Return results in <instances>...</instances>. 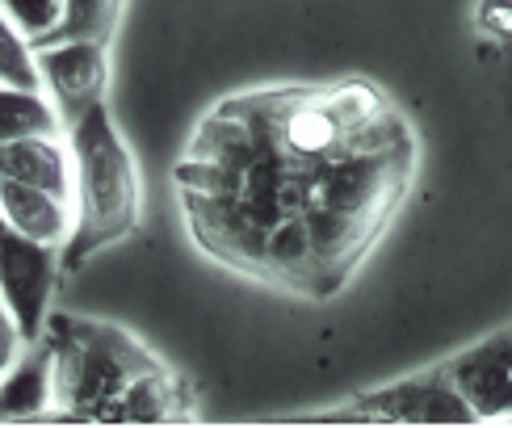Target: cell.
Here are the masks:
<instances>
[{
    "label": "cell",
    "mask_w": 512,
    "mask_h": 428,
    "mask_svg": "<svg viewBox=\"0 0 512 428\" xmlns=\"http://www.w3.org/2000/svg\"><path fill=\"white\" fill-rule=\"evenodd\" d=\"M412 168V135L315 164L277 156L261 139L244 168L181 156L177 189L202 252L256 282L328 298L374 248Z\"/></svg>",
    "instance_id": "cell-1"
},
{
    "label": "cell",
    "mask_w": 512,
    "mask_h": 428,
    "mask_svg": "<svg viewBox=\"0 0 512 428\" xmlns=\"http://www.w3.org/2000/svg\"><path fill=\"white\" fill-rule=\"evenodd\" d=\"M68 147L76 164V223L63 244V269L84 265L93 252L126 240L139 227V168L126 147L110 105H89L68 122Z\"/></svg>",
    "instance_id": "cell-2"
},
{
    "label": "cell",
    "mask_w": 512,
    "mask_h": 428,
    "mask_svg": "<svg viewBox=\"0 0 512 428\" xmlns=\"http://www.w3.org/2000/svg\"><path fill=\"white\" fill-rule=\"evenodd\" d=\"M51 353H55V408L68 420H101L118 424L122 399L135 382L160 370L164 361L105 319L84 315H47Z\"/></svg>",
    "instance_id": "cell-3"
},
{
    "label": "cell",
    "mask_w": 512,
    "mask_h": 428,
    "mask_svg": "<svg viewBox=\"0 0 512 428\" xmlns=\"http://www.w3.org/2000/svg\"><path fill=\"white\" fill-rule=\"evenodd\" d=\"M63 269V248L59 244H38L21 235L5 214H0V303L9 307L13 324L26 345L47 332L51 315V290Z\"/></svg>",
    "instance_id": "cell-4"
},
{
    "label": "cell",
    "mask_w": 512,
    "mask_h": 428,
    "mask_svg": "<svg viewBox=\"0 0 512 428\" xmlns=\"http://www.w3.org/2000/svg\"><path fill=\"white\" fill-rule=\"evenodd\" d=\"M353 416L340 420H387V424H475L471 403L462 399V391L450 382L445 366L437 374H420V378H403L391 387H378L357 395Z\"/></svg>",
    "instance_id": "cell-5"
},
{
    "label": "cell",
    "mask_w": 512,
    "mask_h": 428,
    "mask_svg": "<svg viewBox=\"0 0 512 428\" xmlns=\"http://www.w3.org/2000/svg\"><path fill=\"white\" fill-rule=\"evenodd\" d=\"M42 89L59 105L63 126L76 122L89 105L105 101L110 89V47L105 42H55V47H34Z\"/></svg>",
    "instance_id": "cell-6"
},
{
    "label": "cell",
    "mask_w": 512,
    "mask_h": 428,
    "mask_svg": "<svg viewBox=\"0 0 512 428\" xmlns=\"http://www.w3.org/2000/svg\"><path fill=\"white\" fill-rule=\"evenodd\" d=\"M475 420H512V328L479 340L445 366Z\"/></svg>",
    "instance_id": "cell-7"
},
{
    "label": "cell",
    "mask_w": 512,
    "mask_h": 428,
    "mask_svg": "<svg viewBox=\"0 0 512 428\" xmlns=\"http://www.w3.org/2000/svg\"><path fill=\"white\" fill-rule=\"evenodd\" d=\"M0 214L21 231L30 235L38 244H68L72 235V223H76V206L68 198L51 194V189H38V185H26L17 177H5L0 173Z\"/></svg>",
    "instance_id": "cell-8"
},
{
    "label": "cell",
    "mask_w": 512,
    "mask_h": 428,
    "mask_svg": "<svg viewBox=\"0 0 512 428\" xmlns=\"http://www.w3.org/2000/svg\"><path fill=\"white\" fill-rule=\"evenodd\" d=\"M55 408V353L51 340L38 336L26 357L0 374V420H30Z\"/></svg>",
    "instance_id": "cell-9"
},
{
    "label": "cell",
    "mask_w": 512,
    "mask_h": 428,
    "mask_svg": "<svg viewBox=\"0 0 512 428\" xmlns=\"http://www.w3.org/2000/svg\"><path fill=\"white\" fill-rule=\"evenodd\" d=\"M0 173L26 181V185H38V189H51V194L68 198V202L76 194L72 147H63L59 139H13V143H0Z\"/></svg>",
    "instance_id": "cell-10"
},
{
    "label": "cell",
    "mask_w": 512,
    "mask_h": 428,
    "mask_svg": "<svg viewBox=\"0 0 512 428\" xmlns=\"http://www.w3.org/2000/svg\"><path fill=\"white\" fill-rule=\"evenodd\" d=\"M68 126L51 97H42V89H13L0 84V143L13 139H63Z\"/></svg>",
    "instance_id": "cell-11"
},
{
    "label": "cell",
    "mask_w": 512,
    "mask_h": 428,
    "mask_svg": "<svg viewBox=\"0 0 512 428\" xmlns=\"http://www.w3.org/2000/svg\"><path fill=\"white\" fill-rule=\"evenodd\" d=\"M122 17V0H63V17L59 26L34 42V47H55V42H114Z\"/></svg>",
    "instance_id": "cell-12"
},
{
    "label": "cell",
    "mask_w": 512,
    "mask_h": 428,
    "mask_svg": "<svg viewBox=\"0 0 512 428\" xmlns=\"http://www.w3.org/2000/svg\"><path fill=\"white\" fill-rule=\"evenodd\" d=\"M0 84H13V89H42V72H38L30 38L13 26L5 13H0Z\"/></svg>",
    "instance_id": "cell-13"
},
{
    "label": "cell",
    "mask_w": 512,
    "mask_h": 428,
    "mask_svg": "<svg viewBox=\"0 0 512 428\" xmlns=\"http://www.w3.org/2000/svg\"><path fill=\"white\" fill-rule=\"evenodd\" d=\"M0 13H5L13 26L34 42H42L63 17V0H0Z\"/></svg>",
    "instance_id": "cell-14"
},
{
    "label": "cell",
    "mask_w": 512,
    "mask_h": 428,
    "mask_svg": "<svg viewBox=\"0 0 512 428\" xmlns=\"http://www.w3.org/2000/svg\"><path fill=\"white\" fill-rule=\"evenodd\" d=\"M475 26L492 42H512V0H479Z\"/></svg>",
    "instance_id": "cell-15"
},
{
    "label": "cell",
    "mask_w": 512,
    "mask_h": 428,
    "mask_svg": "<svg viewBox=\"0 0 512 428\" xmlns=\"http://www.w3.org/2000/svg\"><path fill=\"white\" fill-rule=\"evenodd\" d=\"M17 345H26V340H21V332H17V324H13L9 307L0 303V374H5L13 361H17Z\"/></svg>",
    "instance_id": "cell-16"
}]
</instances>
